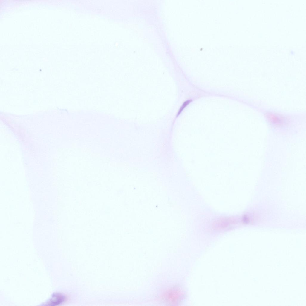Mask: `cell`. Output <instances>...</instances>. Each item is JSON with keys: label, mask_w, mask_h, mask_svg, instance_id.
<instances>
[{"label": "cell", "mask_w": 306, "mask_h": 306, "mask_svg": "<svg viewBox=\"0 0 306 306\" xmlns=\"http://www.w3.org/2000/svg\"><path fill=\"white\" fill-rule=\"evenodd\" d=\"M65 299V297L63 295L56 293L53 295L48 304L52 305H58L64 302Z\"/></svg>", "instance_id": "7a4b0ae2"}, {"label": "cell", "mask_w": 306, "mask_h": 306, "mask_svg": "<svg viewBox=\"0 0 306 306\" xmlns=\"http://www.w3.org/2000/svg\"><path fill=\"white\" fill-rule=\"evenodd\" d=\"M182 295L181 291L179 289L176 287L173 288L165 293L164 299L167 304H178L181 299Z\"/></svg>", "instance_id": "6da1fadb"}, {"label": "cell", "mask_w": 306, "mask_h": 306, "mask_svg": "<svg viewBox=\"0 0 306 306\" xmlns=\"http://www.w3.org/2000/svg\"><path fill=\"white\" fill-rule=\"evenodd\" d=\"M191 100H188L185 101L183 104L180 108L178 113V115H179L183 109L191 102Z\"/></svg>", "instance_id": "3957f363"}]
</instances>
